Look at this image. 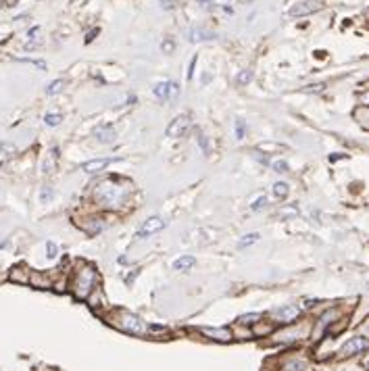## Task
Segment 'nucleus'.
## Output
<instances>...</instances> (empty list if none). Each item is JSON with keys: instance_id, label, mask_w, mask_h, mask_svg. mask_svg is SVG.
<instances>
[{"instance_id": "nucleus-1", "label": "nucleus", "mask_w": 369, "mask_h": 371, "mask_svg": "<svg viewBox=\"0 0 369 371\" xmlns=\"http://www.w3.org/2000/svg\"><path fill=\"white\" fill-rule=\"evenodd\" d=\"M94 194H96V200L102 206L117 208V206H121L125 202V198L129 194V188H127V186H119L113 179H104V181H100L96 186V192Z\"/></svg>"}, {"instance_id": "nucleus-2", "label": "nucleus", "mask_w": 369, "mask_h": 371, "mask_svg": "<svg viewBox=\"0 0 369 371\" xmlns=\"http://www.w3.org/2000/svg\"><path fill=\"white\" fill-rule=\"evenodd\" d=\"M94 284H96V271H94V267L86 265V267H82L80 271H77V275H75V282H73L75 296L77 298H86L90 294V290L94 288Z\"/></svg>"}, {"instance_id": "nucleus-3", "label": "nucleus", "mask_w": 369, "mask_h": 371, "mask_svg": "<svg viewBox=\"0 0 369 371\" xmlns=\"http://www.w3.org/2000/svg\"><path fill=\"white\" fill-rule=\"evenodd\" d=\"M119 326H121L125 332H129V334H138V336H144V334H148V330H150V328L140 319V317H136L134 313H127V311H121Z\"/></svg>"}, {"instance_id": "nucleus-4", "label": "nucleus", "mask_w": 369, "mask_h": 371, "mask_svg": "<svg viewBox=\"0 0 369 371\" xmlns=\"http://www.w3.org/2000/svg\"><path fill=\"white\" fill-rule=\"evenodd\" d=\"M188 129H190V115L188 113H181V115H177L171 123H169V127H167V136L169 138H183L188 134Z\"/></svg>"}, {"instance_id": "nucleus-5", "label": "nucleus", "mask_w": 369, "mask_h": 371, "mask_svg": "<svg viewBox=\"0 0 369 371\" xmlns=\"http://www.w3.org/2000/svg\"><path fill=\"white\" fill-rule=\"evenodd\" d=\"M271 315H273V319L278 323H292L301 315V307L298 305H286V307H280V309L271 311Z\"/></svg>"}, {"instance_id": "nucleus-6", "label": "nucleus", "mask_w": 369, "mask_h": 371, "mask_svg": "<svg viewBox=\"0 0 369 371\" xmlns=\"http://www.w3.org/2000/svg\"><path fill=\"white\" fill-rule=\"evenodd\" d=\"M165 227H167V221H165V219H161V217H150V219H146L144 225L138 229L136 238H138V240H144V238H148V236H152V234H156V231H161V229H165Z\"/></svg>"}, {"instance_id": "nucleus-7", "label": "nucleus", "mask_w": 369, "mask_h": 371, "mask_svg": "<svg viewBox=\"0 0 369 371\" xmlns=\"http://www.w3.org/2000/svg\"><path fill=\"white\" fill-rule=\"evenodd\" d=\"M319 9H321L319 0H303V3L290 7L288 15L290 17H305V15H311V13H317Z\"/></svg>"}, {"instance_id": "nucleus-8", "label": "nucleus", "mask_w": 369, "mask_h": 371, "mask_svg": "<svg viewBox=\"0 0 369 371\" xmlns=\"http://www.w3.org/2000/svg\"><path fill=\"white\" fill-rule=\"evenodd\" d=\"M152 92H154L156 98L165 102V100L173 98L175 94H179V86H177L175 82H169V79H167V82H159V84H156V86L152 88Z\"/></svg>"}, {"instance_id": "nucleus-9", "label": "nucleus", "mask_w": 369, "mask_h": 371, "mask_svg": "<svg viewBox=\"0 0 369 371\" xmlns=\"http://www.w3.org/2000/svg\"><path fill=\"white\" fill-rule=\"evenodd\" d=\"M369 349V340H365V338H351L344 346H342V355L344 357H351V355H357V353H361V351H367Z\"/></svg>"}, {"instance_id": "nucleus-10", "label": "nucleus", "mask_w": 369, "mask_h": 371, "mask_svg": "<svg viewBox=\"0 0 369 371\" xmlns=\"http://www.w3.org/2000/svg\"><path fill=\"white\" fill-rule=\"evenodd\" d=\"M115 129H113V125H98L96 129H94V138L100 142V144H111L113 140H115Z\"/></svg>"}, {"instance_id": "nucleus-11", "label": "nucleus", "mask_w": 369, "mask_h": 371, "mask_svg": "<svg viewBox=\"0 0 369 371\" xmlns=\"http://www.w3.org/2000/svg\"><path fill=\"white\" fill-rule=\"evenodd\" d=\"M200 332L209 338L217 340V342H229L232 340V332L227 328H200Z\"/></svg>"}, {"instance_id": "nucleus-12", "label": "nucleus", "mask_w": 369, "mask_h": 371, "mask_svg": "<svg viewBox=\"0 0 369 371\" xmlns=\"http://www.w3.org/2000/svg\"><path fill=\"white\" fill-rule=\"evenodd\" d=\"M111 163H113V158H94V161H86L82 165V171L84 173H98L104 167H109Z\"/></svg>"}, {"instance_id": "nucleus-13", "label": "nucleus", "mask_w": 369, "mask_h": 371, "mask_svg": "<svg viewBox=\"0 0 369 371\" xmlns=\"http://www.w3.org/2000/svg\"><path fill=\"white\" fill-rule=\"evenodd\" d=\"M188 40L190 42H206V40H215V32L204 30V28H192L188 32Z\"/></svg>"}, {"instance_id": "nucleus-14", "label": "nucleus", "mask_w": 369, "mask_h": 371, "mask_svg": "<svg viewBox=\"0 0 369 371\" xmlns=\"http://www.w3.org/2000/svg\"><path fill=\"white\" fill-rule=\"evenodd\" d=\"M196 265V259L192 254H186V257H179L177 261H173V269L175 271H188Z\"/></svg>"}, {"instance_id": "nucleus-15", "label": "nucleus", "mask_w": 369, "mask_h": 371, "mask_svg": "<svg viewBox=\"0 0 369 371\" xmlns=\"http://www.w3.org/2000/svg\"><path fill=\"white\" fill-rule=\"evenodd\" d=\"M261 240V234L259 231H250V234H244L240 240H238V248H246L250 244H257Z\"/></svg>"}, {"instance_id": "nucleus-16", "label": "nucleus", "mask_w": 369, "mask_h": 371, "mask_svg": "<svg viewBox=\"0 0 369 371\" xmlns=\"http://www.w3.org/2000/svg\"><path fill=\"white\" fill-rule=\"evenodd\" d=\"M271 190H273V196H275V198L284 200V198L288 196V192H290V186H288L286 181H275Z\"/></svg>"}, {"instance_id": "nucleus-17", "label": "nucleus", "mask_w": 369, "mask_h": 371, "mask_svg": "<svg viewBox=\"0 0 369 371\" xmlns=\"http://www.w3.org/2000/svg\"><path fill=\"white\" fill-rule=\"evenodd\" d=\"M250 82H252V71H250V69L240 71L238 77H236V84H238V86H246V84H250Z\"/></svg>"}, {"instance_id": "nucleus-18", "label": "nucleus", "mask_w": 369, "mask_h": 371, "mask_svg": "<svg viewBox=\"0 0 369 371\" xmlns=\"http://www.w3.org/2000/svg\"><path fill=\"white\" fill-rule=\"evenodd\" d=\"M63 86H65V79H57V82H52V84L46 88V94H48V96H55V94H59V92L63 90Z\"/></svg>"}, {"instance_id": "nucleus-19", "label": "nucleus", "mask_w": 369, "mask_h": 371, "mask_svg": "<svg viewBox=\"0 0 369 371\" xmlns=\"http://www.w3.org/2000/svg\"><path fill=\"white\" fill-rule=\"evenodd\" d=\"M261 319V313H246V315H242L240 317V323H244V326H252V323H257Z\"/></svg>"}, {"instance_id": "nucleus-20", "label": "nucleus", "mask_w": 369, "mask_h": 371, "mask_svg": "<svg viewBox=\"0 0 369 371\" xmlns=\"http://www.w3.org/2000/svg\"><path fill=\"white\" fill-rule=\"evenodd\" d=\"M44 121H46V125H50V127H55V125H59V123L63 121V117H61L59 113H48V115L44 117Z\"/></svg>"}, {"instance_id": "nucleus-21", "label": "nucleus", "mask_w": 369, "mask_h": 371, "mask_svg": "<svg viewBox=\"0 0 369 371\" xmlns=\"http://www.w3.org/2000/svg\"><path fill=\"white\" fill-rule=\"evenodd\" d=\"M271 167H273L275 173H288V163L284 161V158H280V161H273Z\"/></svg>"}, {"instance_id": "nucleus-22", "label": "nucleus", "mask_w": 369, "mask_h": 371, "mask_svg": "<svg viewBox=\"0 0 369 371\" xmlns=\"http://www.w3.org/2000/svg\"><path fill=\"white\" fill-rule=\"evenodd\" d=\"M57 252H59L57 244L52 242V240H48V242H46V257H48V259H55V257H57Z\"/></svg>"}, {"instance_id": "nucleus-23", "label": "nucleus", "mask_w": 369, "mask_h": 371, "mask_svg": "<svg viewBox=\"0 0 369 371\" xmlns=\"http://www.w3.org/2000/svg\"><path fill=\"white\" fill-rule=\"evenodd\" d=\"M265 204H267V198L261 194V196H259V198H257V200H255V202L250 204V208H252V211H261V208L265 206Z\"/></svg>"}, {"instance_id": "nucleus-24", "label": "nucleus", "mask_w": 369, "mask_h": 371, "mask_svg": "<svg viewBox=\"0 0 369 371\" xmlns=\"http://www.w3.org/2000/svg\"><path fill=\"white\" fill-rule=\"evenodd\" d=\"M236 136H238V140H242L244 138V123L238 119L236 121Z\"/></svg>"}, {"instance_id": "nucleus-25", "label": "nucleus", "mask_w": 369, "mask_h": 371, "mask_svg": "<svg viewBox=\"0 0 369 371\" xmlns=\"http://www.w3.org/2000/svg\"><path fill=\"white\" fill-rule=\"evenodd\" d=\"M40 198H42V202H46V200H50V198H52V190L48 188V186H44V190H42Z\"/></svg>"}, {"instance_id": "nucleus-26", "label": "nucleus", "mask_w": 369, "mask_h": 371, "mask_svg": "<svg viewBox=\"0 0 369 371\" xmlns=\"http://www.w3.org/2000/svg\"><path fill=\"white\" fill-rule=\"evenodd\" d=\"M284 215H298V208H296V206H292V208L284 206V208H282V217H284Z\"/></svg>"}, {"instance_id": "nucleus-27", "label": "nucleus", "mask_w": 369, "mask_h": 371, "mask_svg": "<svg viewBox=\"0 0 369 371\" xmlns=\"http://www.w3.org/2000/svg\"><path fill=\"white\" fill-rule=\"evenodd\" d=\"M198 142H200V146H202V150L204 152H209V144H206V138L202 136V134H198Z\"/></svg>"}, {"instance_id": "nucleus-28", "label": "nucleus", "mask_w": 369, "mask_h": 371, "mask_svg": "<svg viewBox=\"0 0 369 371\" xmlns=\"http://www.w3.org/2000/svg\"><path fill=\"white\" fill-rule=\"evenodd\" d=\"M163 50H165V52H171V50H173V42H171V40H167V42L163 44Z\"/></svg>"}, {"instance_id": "nucleus-29", "label": "nucleus", "mask_w": 369, "mask_h": 371, "mask_svg": "<svg viewBox=\"0 0 369 371\" xmlns=\"http://www.w3.org/2000/svg\"><path fill=\"white\" fill-rule=\"evenodd\" d=\"M361 102L369 107V92H363V94H361Z\"/></svg>"}, {"instance_id": "nucleus-30", "label": "nucleus", "mask_w": 369, "mask_h": 371, "mask_svg": "<svg viewBox=\"0 0 369 371\" xmlns=\"http://www.w3.org/2000/svg\"><path fill=\"white\" fill-rule=\"evenodd\" d=\"M194 63H196V59H192V61H190V71H188V79H192V75H194Z\"/></svg>"}, {"instance_id": "nucleus-31", "label": "nucleus", "mask_w": 369, "mask_h": 371, "mask_svg": "<svg viewBox=\"0 0 369 371\" xmlns=\"http://www.w3.org/2000/svg\"><path fill=\"white\" fill-rule=\"evenodd\" d=\"M161 5H163L165 9H173V3H171V0H161Z\"/></svg>"}, {"instance_id": "nucleus-32", "label": "nucleus", "mask_w": 369, "mask_h": 371, "mask_svg": "<svg viewBox=\"0 0 369 371\" xmlns=\"http://www.w3.org/2000/svg\"><path fill=\"white\" fill-rule=\"evenodd\" d=\"M213 0H198V5H202V7H206V5H211Z\"/></svg>"}, {"instance_id": "nucleus-33", "label": "nucleus", "mask_w": 369, "mask_h": 371, "mask_svg": "<svg viewBox=\"0 0 369 371\" xmlns=\"http://www.w3.org/2000/svg\"><path fill=\"white\" fill-rule=\"evenodd\" d=\"M365 367H367V369H369V359H367V361H365Z\"/></svg>"}, {"instance_id": "nucleus-34", "label": "nucleus", "mask_w": 369, "mask_h": 371, "mask_svg": "<svg viewBox=\"0 0 369 371\" xmlns=\"http://www.w3.org/2000/svg\"><path fill=\"white\" fill-rule=\"evenodd\" d=\"M367 288H369V284H367Z\"/></svg>"}]
</instances>
